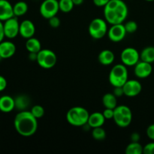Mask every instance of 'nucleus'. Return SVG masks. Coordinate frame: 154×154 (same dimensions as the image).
I'll use <instances>...</instances> for the list:
<instances>
[{
	"instance_id": "obj_23",
	"label": "nucleus",
	"mask_w": 154,
	"mask_h": 154,
	"mask_svg": "<svg viewBox=\"0 0 154 154\" xmlns=\"http://www.w3.org/2000/svg\"><path fill=\"white\" fill-rule=\"evenodd\" d=\"M140 59L149 63H154V47L148 46L144 48L140 54Z\"/></svg>"
},
{
	"instance_id": "obj_27",
	"label": "nucleus",
	"mask_w": 154,
	"mask_h": 154,
	"mask_svg": "<svg viewBox=\"0 0 154 154\" xmlns=\"http://www.w3.org/2000/svg\"><path fill=\"white\" fill-rule=\"evenodd\" d=\"M92 136L95 140L97 141H102L106 138V132L105 129L101 127H96L93 128V131H92Z\"/></svg>"
},
{
	"instance_id": "obj_34",
	"label": "nucleus",
	"mask_w": 154,
	"mask_h": 154,
	"mask_svg": "<svg viewBox=\"0 0 154 154\" xmlns=\"http://www.w3.org/2000/svg\"><path fill=\"white\" fill-rule=\"evenodd\" d=\"M113 93L117 97H121L124 95V91H123V87H114Z\"/></svg>"
},
{
	"instance_id": "obj_29",
	"label": "nucleus",
	"mask_w": 154,
	"mask_h": 154,
	"mask_svg": "<svg viewBox=\"0 0 154 154\" xmlns=\"http://www.w3.org/2000/svg\"><path fill=\"white\" fill-rule=\"evenodd\" d=\"M127 33H134L138 29V23L134 20H129L124 24Z\"/></svg>"
},
{
	"instance_id": "obj_2",
	"label": "nucleus",
	"mask_w": 154,
	"mask_h": 154,
	"mask_svg": "<svg viewBox=\"0 0 154 154\" xmlns=\"http://www.w3.org/2000/svg\"><path fill=\"white\" fill-rule=\"evenodd\" d=\"M129 13L128 7L123 0H110L104 7V16L108 23H123Z\"/></svg>"
},
{
	"instance_id": "obj_19",
	"label": "nucleus",
	"mask_w": 154,
	"mask_h": 154,
	"mask_svg": "<svg viewBox=\"0 0 154 154\" xmlns=\"http://www.w3.org/2000/svg\"><path fill=\"white\" fill-rule=\"evenodd\" d=\"M115 60V55L114 52L110 50H103L99 53L98 56V60L99 63L103 66H110L114 63Z\"/></svg>"
},
{
	"instance_id": "obj_26",
	"label": "nucleus",
	"mask_w": 154,
	"mask_h": 154,
	"mask_svg": "<svg viewBox=\"0 0 154 154\" xmlns=\"http://www.w3.org/2000/svg\"><path fill=\"white\" fill-rule=\"evenodd\" d=\"M74 5L72 0H60L59 1V7L60 11L63 13H69L73 9Z\"/></svg>"
},
{
	"instance_id": "obj_41",
	"label": "nucleus",
	"mask_w": 154,
	"mask_h": 154,
	"mask_svg": "<svg viewBox=\"0 0 154 154\" xmlns=\"http://www.w3.org/2000/svg\"><path fill=\"white\" fill-rule=\"evenodd\" d=\"M145 1H147V2H153V1H154V0H145Z\"/></svg>"
},
{
	"instance_id": "obj_8",
	"label": "nucleus",
	"mask_w": 154,
	"mask_h": 154,
	"mask_svg": "<svg viewBox=\"0 0 154 154\" xmlns=\"http://www.w3.org/2000/svg\"><path fill=\"white\" fill-rule=\"evenodd\" d=\"M60 11L59 1L57 0H45L40 6L41 15L45 19H49L56 16Z\"/></svg>"
},
{
	"instance_id": "obj_11",
	"label": "nucleus",
	"mask_w": 154,
	"mask_h": 154,
	"mask_svg": "<svg viewBox=\"0 0 154 154\" xmlns=\"http://www.w3.org/2000/svg\"><path fill=\"white\" fill-rule=\"evenodd\" d=\"M126 33L124 24H114L108 29V36L111 42H120L124 39Z\"/></svg>"
},
{
	"instance_id": "obj_30",
	"label": "nucleus",
	"mask_w": 154,
	"mask_h": 154,
	"mask_svg": "<svg viewBox=\"0 0 154 154\" xmlns=\"http://www.w3.org/2000/svg\"><path fill=\"white\" fill-rule=\"evenodd\" d=\"M48 20H49L50 26H51L52 28H54V29L58 28V27L60 26V23H61L60 19L58 17H57V15H56V16L52 17L49 18V19H48Z\"/></svg>"
},
{
	"instance_id": "obj_22",
	"label": "nucleus",
	"mask_w": 154,
	"mask_h": 154,
	"mask_svg": "<svg viewBox=\"0 0 154 154\" xmlns=\"http://www.w3.org/2000/svg\"><path fill=\"white\" fill-rule=\"evenodd\" d=\"M26 48L29 52L38 53L42 50V44L38 39L32 37L27 39L26 42Z\"/></svg>"
},
{
	"instance_id": "obj_35",
	"label": "nucleus",
	"mask_w": 154,
	"mask_h": 154,
	"mask_svg": "<svg viewBox=\"0 0 154 154\" xmlns=\"http://www.w3.org/2000/svg\"><path fill=\"white\" fill-rule=\"evenodd\" d=\"M110 0H93V3L98 7H105Z\"/></svg>"
},
{
	"instance_id": "obj_42",
	"label": "nucleus",
	"mask_w": 154,
	"mask_h": 154,
	"mask_svg": "<svg viewBox=\"0 0 154 154\" xmlns=\"http://www.w3.org/2000/svg\"><path fill=\"white\" fill-rule=\"evenodd\" d=\"M2 60V57H1V56H0V61H1Z\"/></svg>"
},
{
	"instance_id": "obj_7",
	"label": "nucleus",
	"mask_w": 154,
	"mask_h": 154,
	"mask_svg": "<svg viewBox=\"0 0 154 154\" xmlns=\"http://www.w3.org/2000/svg\"><path fill=\"white\" fill-rule=\"evenodd\" d=\"M37 63L43 69H49L55 66L57 57L55 53L49 49H42L38 53Z\"/></svg>"
},
{
	"instance_id": "obj_9",
	"label": "nucleus",
	"mask_w": 154,
	"mask_h": 154,
	"mask_svg": "<svg viewBox=\"0 0 154 154\" xmlns=\"http://www.w3.org/2000/svg\"><path fill=\"white\" fill-rule=\"evenodd\" d=\"M120 59L123 64L126 66H135L141 60L140 54L135 48H126L121 52Z\"/></svg>"
},
{
	"instance_id": "obj_13",
	"label": "nucleus",
	"mask_w": 154,
	"mask_h": 154,
	"mask_svg": "<svg viewBox=\"0 0 154 154\" xmlns=\"http://www.w3.org/2000/svg\"><path fill=\"white\" fill-rule=\"evenodd\" d=\"M153 72V67L151 63H147V62L140 60L138 63L135 66L134 73L135 75L138 78H147L151 75Z\"/></svg>"
},
{
	"instance_id": "obj_36",
	"label": "nucleus",
	"mask_w": 154,
	"mask_h": 154,
	"mask_svg": "<svg viewBox=\"0 0 154 154\" xmlns=\"http://www.w3.org/2000/svg\"><path fill=\"white\" fill-rule=\"evenodd\" d=\"M7 87V81L3 76L0 75V92L5 90Z\"/></svg>"
},
{
	"instance_id": "obj_10",
	"label": "nucleus",
	"mask_w": 154,
	"mask_h": 154,
	"mask_svg": "<svg viewBox=\"0 0 154 154\" xmlns=\"http://www.w3.org/2000/svg\"><path fill=\"white\" fill-rule=\"evenodd\" d=\"M5 36L8 38H14L20 35V23L17 17H13L3 23Z\"/></svg>"
},
{
	"instance_id": "obj_32",
	"label": "nucleus",
	"mask_w": 154,
	"mask_h": 154,
	"mask_svg": "<svg viewBox=\"0 0 154 154\" xmlns=\"http://www.w3.org/2000/svg\"><path fill=\"white\" fill-rule=\"evenodd\" d=\"M104 117L106 120H111L113 119L114 117V109H111V108H105L104 110V111L102 112Z\"/></svg>"
},
{
	"instance_id": "obj_4",
	"label": "nucleus",
	"mask_w": 154,
	"mask_h": 154,
	"mask_svg": "<svg viewBox=\"0 0 154 154\" xmlns=\"http://www.w3.org/2000/svg\"><path fill=\"white\" fill-rule=\"evenodd\" d=\"M109 82L114 87H123L128 81V70L124 64L114 66L109 73Z\"/></svg>"
},
{
	"instance_id": "obj_5",
	"label": "nucleus",
	"mask_w": 154,
	"mask_h": 154,
	"mask_svg": "<svg viewBox=\"0 0 154 154\" xmlns=\"http://www.w3.org/2000/svg\"><path fill=\"white\" fill-rule=\"evenodd\" d=\"M114 122L119 127L126 128L131 124L132 120V110L126 105H119L114 108Z\"/></svg>"
},
{
	"instance_id": "obj_1",
	"label": "nucleus",
	"mask_w": 154,
	"mask_h": 154,
	"mask_svg": "<svg viewBox=\"0 0 154 154\" xmlns=\"http://www.w3.org/2000/svg\"><path fill=\"white\" fill-rule=\"evenodd\" d=\"M14 126L17 132L23 137H30L38 129V119L30 111H19L14 120Z\"/></svg>"
},
{
	"instance_id": "obj_14",
	"label": "nucleus",
	"mask_w": 154,
	"mask_h": 154,
	"mask_svg": "<svg viewBox=\"0 0 154 154\" xmlns=\"http://www.w3.org/2000/svg\"><path fill=\"white\" fill-rule=\"evenodd\" d=\"M35 33V26L32 21L24 20L20 23V35L23 38L28 39L34 36Z\"/></svg>"
},
{
	"instance_id": "obj_39",
	"label": "nucleus",
	"mask_w": 154,
	"mask_h": 154,
	"mask_svg": "<svg viewBox=\"0 0 154 154\" xmlns=\"http://www.w3.org/2000/svg\"><path fill=\"white\" fill-rule=\"evenodd\" d=\"M37 57L38 53L29 52V59L31 61H36V60H37Z\"/></svg>"
},
{
	"instance_id": "obj_18",
	"label": "nucleus",
	"mask_w": 154,
	"mask_h": 154,
	"mask_svg": "<svg viewBox=\"0 0 154 154\" xmlns=\"http://www.w3.org/2000/svg\"><path fill=\"white\" fill-rule=\"evenodd\" d=\"M15 108L14 99L10 96L0 97V111L3 113H9Z\"/></svg>"
},
{
	"instance_id": "obj_15",
	"label": "nucleus",
	"mask_w": 154,
	"mask_h": 154,
	"mask_svg": "<svg viewBox=\"0 0 154 154\" xmlns=\"http://www.w3.org/2000/svg\"><path fill=\"white\" fill-rule=\"evenodd\" d=\"M16 52V46L10 41H2L0 42V56L2 59L11 58Z\"/></svg>"
},
{
	"instance_id": "obj_38",
	"label": "nucleus",
	"mask_w": 154,
	"mask_h": 154,
	"mask_svg": "<svg viewBox=\"0 0 154 154\" xmlns=\"http://www.w3.org/2000/svg\"><path fill=\"white\" fill-rule=\"evenodd\" d=\"M5 37V33H4L3 23H2V21L0 20V42H2V41L4 40Z\"/></svg>"
},
{
	"instance_id": "obj_17",
	"label": "nucleus",
	"mask_w": 154,
	"mask_h": 154,
	"mask_svg": "<svg viewBox=\"0 0 154 154\" xmlns=\"http://www.w3.org/2000/svg\"><path fill=\"white\" fill-rule=\"evenodd\" d=\"M105 120H106V119L105 118V117H104L102 113L94 112L92 113L91 114H90L87 124H88L89 126H90V128H92V129L96 127H101V126H102L104 125Z\"/></svg>"
},
{
	"instance_id": "obj_31",
	"label": "nucleus",
	"mask_w": 154,
	"mask_h": 154,
	"mask_svg": "<svg viewBox=\"0 0 154 154\" xmlns=\"http://www.w3.org/2000/svg\"><path fill=\"white\" fill-rule=\"evenodd\" d=\"M143 153L154 154V142H150L146 144L143 149Z\"/></svg>"
},
{
	"instance_id": "obj_16",
	"label": "nucleus",
	"mask_w": 154,
	"mask_h": 154,
	"mask_svg": "<svg viewBox=\"0 0 154 154\" xmlns=\"http://www.w3.org/2000/svg\"><path fill=\"white\" fill-rule=\"evenodd\" d=\"M13 17V5L8 0H0V20L4 22Z\"/></svg>"
},
{
	"instance_id": "obj_3",
	"label": "nucleus",
	"mask_w": 154,
	"mask_h": 154,
	"mask_svg": "<svg viewBox=\"0 0 154 154\" xmlns=\"http://www.w3.org/2000/svg\"><path fill=\"white\" fill-rule=\"evenodd\" d=\"M90 113L86 108L81 106H75L70 108L66 114L68 123L73 126H84L88 122Z\"/></svg>"
},
{
	"instance_id": "obj_33",
	"label": "nucleus",
	"mask_w": 154,
	"mask_h": 154,
	"mask_svg": "<svg viewBox=\"0 0 154 154\" xmlns=\"http://www.w3.org/2000/svg\"><path fill=\"white\" fill-rule=\"evenodd\" d=\"M146 133H147V137H148L150 139L154 141V123L153 124L150 125V126L147 127Z\"/></svg>"
},
{
	"instance_id": "obj_6",
	"label": "nucleus",
	"mask_w": 154,
	"mask_h": 154,
	"mask_svg": "<svg viewBox=\"0 0 154 154\" xmlns=\"http://www.w3.org/2000/svg\"><path fill=\"white\" fill-rule=\"evenodd\" d=\"M89 34L93 38L101 39L108 34L107 21L102 18H95L90 22L88 28Z\"/></svg>"
},
{
	"instance_id": "obj_20",
	"label": "nucleus",
	"mask_w": 154,
	"mask_h": 154,
	"mask_svg": "<svg viewBox=\"0 0 154 154\" xmlns=\"http://www.w3.org/2000/svg\"><path fill=\"white\" fill-rule=\"evenodd\" d=\"M15 108L19 111H26L30 105V99L26 95H19L14 98Z\"/></svg>"
},
{
	"instance_id": "obj_37",
	"label": "nucleus",
	"mask_w": 154,
	"mask_h": 154,
	"mask_svg": "<svg viewBox=\"0 0 154 154\" xmlns=\"http://www.w3.org/2000/svg\"><path fill=\"white\" fill-rule=\"evenodd\" d=\"M140 138H141V136L138 132H133L130 136L131 141H133V142H139Z\"/></svg>"
},
{
	"instance_id": "obj_28",
	"label": "nucleus",
	"mask_w": 154,
	"mask_h": 154,
	"mask_svg": "<svg viewBox=\"0 0 154 154\" xmlns=\"http://www.w3.org/2000/svg\"><path fill=\"white\" fill-rule=\"evenodd\" d=\"M30 111L32 114V115L37 119L42 118L44 116V114H45V109H44V108L42 105H36L32 107Z\"/></svg>"
},
{
	"instance_id": "obj_21",
	"label": "nucleus",
	"mask_w": 154,
	"mask_h": 154,
	"mask_svg": "<svg viewBox=\"0 0 154 154\" xmlns=\"http://www.w3.org/2000/svg\"><path fill=\"white\" fill-rule=\"evenodd\" d=\"M102 104L105 108L114 109L117 106V96L113 93H106L102 97Z\"/></svg>"
},
{
	"instance_id": "obj_24",
	"label": "nucleus",
	"mask_w": 154,
	"mask_h": 154,
	"mask_svg": "<svg viewBox=\"0 0 154 154\" xmlns=\"http://www.w3.org/2000/svg\"><path fill=\"white\" fill-rule=\"evenodd\" d=\"M14 14L15 17H20L25 14L28 11V5L23 1H20L13 5Z\"/></svg>"
},
{
	"instance_id": "obj_25",
	"label": "nucleus",
	"mask_w": 154,
	"mask_h": 154,
	"mask_svg": "<svg viewBox=\"0 0 154 154\" xmlns=\"http://www.w3.org/2000/svg\"><path fill=\"white\" fill-rule=\"evenodd\" d=\"M143 149L144 147L139 142L132 141L126 147L125 153L126 154H141L143 153Z\"/></svg>"
},
{
	"instance_id": "obj_12",
	"label": "nucleus",
	"mask_w": 154,
	"mask_h": 154,
	"mask_svg": "<svg viewBox=\"0 0 154 154\" xmlns=\"http://www.w3.org/2000/svg\"><path fill=\"white\" fill-rule=\"evenodd\" d=\"M125 96L128 97H135L140 94L142 90L141 83L137 80H129L123 86Z\"/></svg>"
},
{
	"instance_id": "obj_40",
	"label": "nucleus",
	"mask_w": 154,
	"mask_h": 154,
	"mask_svg": "<svg viewBox=\"0 0 154 154\" xmlns=\"http://www.w3.org/2000/svg\"><path fill=\"white\" fill-rule=\"evenodd\" d=\"M84 1V0H72L75 5H81L83 4Z\"/></svg>"
}]
</instances>
